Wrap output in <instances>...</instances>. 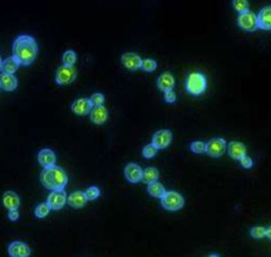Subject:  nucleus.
<instances>
[{"mask_svg":"<svg viewBox=\"0 0 271 257\" xmlns=\"http://www.w3.org/2000/svg\"><path fill=\"white\" fill-rule=\"evenodd\" d=\"M89 100H90L92 107H96V106L104 105V103L105 102V96L102 93L96 92V93L91 95Z\"/></svg>","mask_w":271,"mask_h":257,"instance_id":"nucleus-32","label":"nucleus"},{"mask_svg":"<svg viewBox=\"0 0 271 257\" xmlns=\"http://www.w3.org/2000/svg\"><path fill=\"white\" fill-rule=\"evenodd\" d=\"M67 202V194L63 190H53L47 198L46 203L48 204L51 210H60L65 206Z\"/></svg>","mask_w":271,"mask_h":257,"instance_id":"nucleus-9","label":"nucleus"},{"mask_svg":"<svg viewBox=\"0 0 271 257\" xmlns=\"http://www.w3.org/2000/svg\"><path fill=\"white\" fill-rule=\"evenodd\" d=\"M63 65L65 66H74L76 61V54L73 50H69L64 53L62 57Z\"/></svg>","mask_w":271,"mask_h":257,"instance_id":"nucleus-28","label":"nucleus"},{"mask_svg":"<svg viewBox=\"0 0 271 257\" xmlns=\"http://www.w3.org/2000/svg\"><path fill=\"white\" fill-rule=\"evenodd\" d=\"M164 100L168 104H174L177 100V95H176L174 90L165 92H164Z\"/></svg>","mask_w":271,"mask_h":257,"instance_id":"nucleus-34","label":"nucleus"},{"mask_svg":"<svg viewBox=\"0 0 271 257\" xmlns=\"http://www.w3.org/2000/svg\"><path fill=\"white\" fill-rule=\"evenodd\" d=\"M190 150L197 155L205 153V143L201 141H194L190 144Z\"/></svg>","mask_w":271,"mask_h":257,"instance_id":"nucleus-31","label":"nucleus"},{"mask_svg":"<svg viewBox=\"0 0 271 257\" xmlns=\"http://www.w3.org/2000/svg\"><path fill=\"white\" fill-rule=\"evenodd\" d=\"M20 64L17 61L16 57H9L5 59L4 61H2V66H1V71L2 73H7V74H14L17 72L19 69Z\"/></svg>","mask_w":271,"mask_h":257,"instance_id":"nucleus-22","label":"nucleus"},{"mask_svg":"<svg viewBox=\"0 0 271 257\" xmlns=\"http://www.w3.org/2000/svg\"><path fill=\"white\" fill-rule=\"evenodd\" d=\"M251 236L254 239L266 238V229L263 226H256L251 230Z\"/></svg>","mask_w":271,"mask_h":257,"instance_id":"nucleus-33","label":"nucleus"},{"mask_svg":"<svg viewBox=\"0 0 271 257\" xmlns=\"http://www.w3.org/2000/svg\"><path fill=\"white\" fill-rule=\"evenodd\" d=\"M227 150V142L223 138H213L205 144V153L210 157H221Z\"/></svg>","mask_w":271,"mask_h":257,"instance_id":"nucleus-6","label":"nucleus"},{"mask_svg":"<svg viewBox=\"0 0 271 257\" xmlns=\"http://www.w3.org/2000/svg\"><path fill=\"white\" fill-rule=\"evenodd\" d=\"M37 161L43 168L51 167L56 165V157L54 151L45 148L40 150L37 155Z\"/></svg>","mask_w":271,"mask_h":257,"instance_id":"nucleus-15","label":"nucleus"},{"mask_svg":"<svg viewBox=\"0 0 271 257\" xmlns=\"http://www.w3.org/2000/svg\"><path fill=\"white\" fill-rule=\"evenodd\" d=\"M228 153L229 156L235 160H239L247 155L245 144L239 141H232L228 144Z\"/></svg>","mask_w":271,"mask_h":257,"instance_id":"nucleus-19","label":"nucleus"},{"mask_svg":"<svg viewBox=\"0 0 271 257\" xmlns=\"http://www.w3.org/2000/svg\"><path fill=\"white\" fill-rule=\"evenodd\" d=\"M13 57L17 59L20 66H30L35 61L38 54L37 42L31 35H22L13 43Z\"/></svg>","mask_w":271,"mask_h":257,"instance_id":"nucleus-1","label":"nucleus"},{"mask_svg":"<svg viewBox=\"0 0 271 257\" xmlns=\"http://www.w3.org/2000/svg\"><path fill=\"white\" fill-rule=\"evenodd\" d=\"M0 90H1V89H0Z\"/></svg>","mask_w":271,"mask_h":257,"instance_id":"nucleus-39","label":"nucleus"},{"mask_svg":"<svg viewBox=\"0 0 271 257\" xmlns=\"http://www.w3.org/2000/svg\"><path fill=\"white\" fill-rule=\"evenodd\" d=\"M160 199L163 207L167 211H178L184 207V198L182 195L174 190L165 191L164 195Z\"/></svg>","mask_w":271,"mask_h":257,"instance_id":"nucleus-4","label":"nucleus"},{"mask_svg":"<svg viewBox=\"0 0 271 257\" xmlns=\"http://www.w3.org/2000/svg\"><path fill=\"white\" fill-rule=\"evenodd\" d=\"M18 87V80L14 74L2 73L0 75V89L6 92H12Z\"/></svg>","mask_w":271,"mask_h":257,"instance_id":"nucleus-21","label":"nucleus"},{"mask_svg":"<svg viewBox=\"0 0 271 257\" xmlns=\"http://www.w3.org/2000/svg\"><path fill=\"white\" fill-rule=\"evenodd\" d=\"M2 58H1V57H0V71H1V66H2Z\"/></svg>","mask_w":271,"mask_h":257,"instance_id":"nucleus-38","label":"nucleus"},{"mask_svg":"<svg viewBox=\"0 0 271 257\" xmlns=\"http://www.w3.org/2000/svg\"><path fill=\"white\" fill-rule=\"evenodd\" d=\"M208 88V80L200 72H193L187 77L185 90L190 95L199 96L204 94Z\"/></svg>","mask_w":271,"mask_h":257,"instance_id":"nucleus-3","label":"nucleus"},{"mask_svg":"<svg viewBox=\"0 0 271 257\" xmlns=\"http://www.w3.org/2000/svg\"><path fill=\"white\" fill-rule=\"evenodd\" d=\"M89 114L91 122L96 125H104L108 119V111L104 105L92 108Z\"/></svg>","mask_w":271,"mask_h":257,"instance_id":"nucleus-16","label":"nucleus"},{"mask_svg":"<svg viewBox=\"0 0 271 257\" xmlns=\"http://www.w3.org/2000/svg\"><path fill=\"white\" fill-rule=\"evenodd\" d=\"M239 161H240L241 166H243V168H245V169H250L254 165V163H253L252 158L247 156V155L241 158Z\"/></svg>","mask_w":271,"mask_h":257,"instance_id":"nucleus-35","label":"nucleus"},{"mask_svg":"<svg viewBox=\"0 0 271 257\" xmlns=\"http://www.w3.org/2000/svg\"><path fill=\"white\" fill-rule=\"evenodd\" d=\"M89 202L87 198L85 196V192L75 191L70 194V196L67 197V203L70 207L73 209H81L85 207L87 205Z\"/></svg>","mask_w":271,"mask_h":257,"instance_id":"nucleus-18","label":"nucleus"},{"mask_svg":"<svg viewBox=\"0 0 271 257\" xmlns=\"http://www.w3.org/2000/svg\"><path fill=\"white\" fill-rule=\"evenodd\" d=\"M158 150H159L153 144H149L144 147V149H143V152L142 153H143V156L144 158L150 159H153L157 155Z\"/></svg>","mask_w":271,"mask_h":257,"instance_id":"nucleus-29","label":"nucleus"},{"mask_svg":"<svg viewBox=\"0 0 271 257\" xmlns=\"http://www.w3.org/2000/svg\"><path fill=\"white\" fill-rule=\"evenodd\" d=\"M232 5L238 14H242L249 11L248 0H232Z\"/></svg>","mask_w":271,"mask_h":257,"instance_id":"nucleus-26","label":"nucleus"},{"mask_svg":"<svg viewBox=\"0 0 271 257\" xmlns=\"http://www.w3.org/2000/svg\"><path fill=\"white\" fill-rule=\"evenodd\" d=\"M76 76L77 70L75 66L62 65L56 70L55 81L59 85H70L76 80Z\"/></svg>","mask_w":271,"mask_h":257,"instance_id":"nucleus-5","label":"nucleus"},{"mask_svg":"<svg viewBox=\"0 0 271 257\" xmlns=\"http://www.w3.org/2000/svg\"><path fill=\"white\" fill-rule=\"evenodd\" d=\"M266 238H268L269 240L271 239V228L269 227L268 229H266Z\"/></svg>","mask_w":271,"mask_h":257,"instance_id":"nucleus-37","label":"nucleus"},{"mask_svg":"<svg viewBox=\"0 0 271 257\" xmlns=\"http://www.w3.org/2000/svg\"><path fill=\"white\" fill-rule=\"evenodd\" d=\"M8 253L11 257H29L31 255V249L24 242L16 240L9 245Z\"/></svg>","mask_w":271,"mask_h":257,"instance_id":"nucleus-11","label":"nucleus"},{"mask_svg":"<svg viewBox=\"0 0 271 257\" xmlns=\"http://www.w3.org/2000/svg\"><path fill=\"white\" fill-rule=\"evenodd\" d=\"M20 203H21V201H20L19 197L12 190L5 192L2 195V204L4 205V207L8 210L18 209Z\"/></svg>","mask_w":271,"mask_h":257,"instance_id":"nucleus-20","label":"nucleus"},{"mask_svg":"<svg viewBox=\"0 0 271 257\" xmlns=\"http://www.w3.org/2000/svg\"><path fill=\"white\" fill-rule=\"evenodd\" d=\"M157 85L160 91L165 92L174 90L175 85V79L172 73L164 72L157 79Z\"/></svg>","mask_w":271,"mask_h":257,"instance_id":"nucleus-17","label":"nucleus"},{"mask_svg":"<svg viewBox=\"0 0 271 257\" xmlns=\"http://www.w3.org/2000/svg\"><path fill=\"white\" fill-rule=\"evenodd\" d=\"M237 24L243 31L247 32H254L258 29L256 15L250 10L243 13L239 14L237 18Z\"/></svg>","mask_w":271,"mask_h":257,"instance_id":"nucleus-7","label":"nucleus"},{"mask_svg":"<svg viewBox=\"0 0 271 257\" xmlns=\"http://www.w3.org/2000/svg\"><path fill=\"white\" fill-rule=\"evenodd\" d=\"M144 170L141 166L135 163L128 164L124 168V175L127 181L131 183H138L142 181Z\"/></svg>","mask_w":271,"mask_h":257,"instance_id":"nucleus-12","label":"nucleus"},{"mask_svg":"<svg viewBox=\"0 0 271 257\" xmlns=\"http://www.w3.org/2000/svg\"><path fill=\"white\" fill-rule=\"evenodd\" d=\"M158 68V63L154 59L145 58L143 59L141 64V68L140 70H143L144 72L152 73L154 70H156Z\"/></svg>","mask_w":271,"mask_h":257,"instance_id":"nucleus-25","label":"nucleus"},{"mask_svg":"<svg viewBox=\"0 0 271 257\" xmlns=\"http://www.w3.org/2000/svg\"><path fill=\"white\" fill-rule=\"evenodd\" d=\"M257 17L258 28L263 31H270L271 30V7L270 5L261 9Z\"/></svg>","mask_w":271,"mask_h":257,"instance_id":"nucleus-13","label":"nucleus"},{"mask_svg":"<svg viewBox=\"0 0 271 257\" xmlns=\"http://www.w3.org/2000/svg\"><path fill=\"white\" fill-rule=\"evenodd\" d=\"M85 196L89 201H93L97 199L100 196V190L97 186L92 185L88 188L85 192Z\"/></svg>","mask_w":271,"mask_h":257,"instance_id":"nucleus-30","label":"nucleus"},{"mask_svg":"<svg viewBox=\"0 0 271 257\" xmlns=\"http://www.w3.org/2000/svg\"><path fill=\"white\" fill-rule=\"evenodd\" d=\"M159 177V170L155 167L145 168L143 173L142 181L145 184H150L154 182L158 181Z\"/></svg>","mask_w":271,"mask_h":257,"instance_id":"nucleus-24","label":"nucleus"},{"mask_svg":"<svg viewBox=\"0 0 271 257\" xmlns=\"http://www.w3.org/2000/svg\"><path fill=\"white\" fill-rule=\"evenodd\" d=\"M147 190L152 197L156 199H161L166 191L163 184L158 181L148 184Z\"/></svg>","mask_w":271,"mask_h":257,"instance_id":"nucleus-23","label":"nucleus"},{"mask_svg":"<svg viewBox=\"0 0 271 257\" xmlns=\"http://www.w3.org/2000/svg\"><path fill=\"white\" fill-rule=\"evenodd\" d=\"M8 218L11 221H16L19 218V212L18 209H11L8 212Z\"/></svg>","mask_w":271,"mask_h":257,"instance_id":"nucleus-36","label":"nucleus"},{"mask_svg":"<svg viewBox=\"0 0 271 257\" xmlns=\"http://www.w3.org/2000/svg\"><path fill=\"white\" fill-rule=\"evenodd\" d=\"M40 182L44 187L51 190H63L67 185L68 176L61 166L44 168L39 176Z\"/></svg>","mask_w":271,"mask_h":257,"instance_id":"nucleus-2","label":"nucleus"},{"mask_svg":"<svg viewBox=\"0 0 271 257\" xmlns=\"http://www.w3.org/2000/svg\"><path fill=\"white\" fill-rule=\"evenodd\" d=\"M173 140V134L169 129H161L154 133L151 144L158 150H163L170 145Z\"/></svg>","mask_w":271,"mask_h":257,"instance_id":"nucleus-8","label":"nucleus"},{"mask_svg":"<svg viewBox=\"0 0 271 257\" xmlns=\"http://www.w3.org/2000/svg\"><path fill=\"white\" fill-rule=\"evenodd\" d=\"M143 59L135 53L127 52L122 55L121 62L123 66L126 68V70L130 71H136L140 70Z\"/></svg>","mask_w":271,"mask_h":257,"instance_id":"nucleus-10","label":"nucleus"},{"mask_svg":"<svg viewBox=\"0 0 271 257\" xmlns=\"http://www.w3.org/2000/svg\"><path fill=\"white\" fill-rule=\"evenodd\" d=\"M50 210H51V209H50L47 203H41L35 209V214L36 218L41 219V218H45L47 217L50 214Z\"/></svg>","mask_w":271,"mask_h":257,"instance_id":"nucleus-27","label":"nucleus"},{"mask_svg":"<svg viewBox=\"0 0 271 257\" xmlns=\"http://www.w3.org/2000/svg\"><path fill=\"white\" fill-rule=\"evenodd\" d=\"M90 100L88 98H80L75 100L71 105V110L77 116H86L92 109Z\"/></svg>","mask_w":271,"mask_h":257,"instance_id":"nucleus-14","label":"nucleus"}]
</instances>
